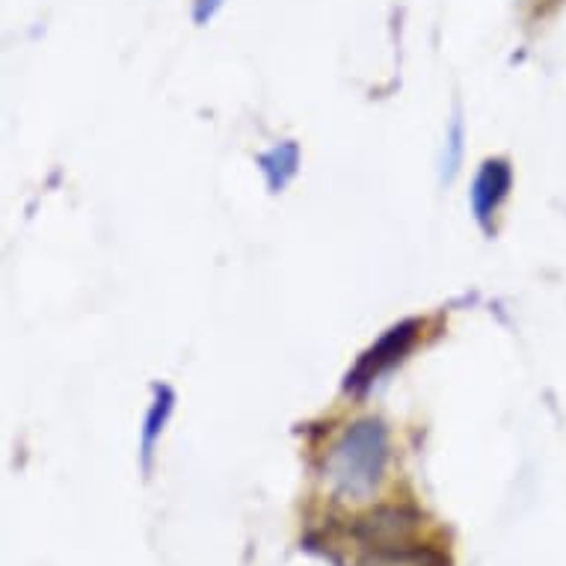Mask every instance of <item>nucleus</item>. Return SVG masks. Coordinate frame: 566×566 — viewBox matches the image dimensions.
<instances>
[{
    "label": "nucleus",
    "mask_w": 566,
    "mask_h": 566,
    "mask_svg": "<svg viewBox=\"0 0 566 566\" xmlns=\"http://www.w3.org/2000/svg\"><path fill=\"white\" fill-rule=\"evenodd\" d=\"M460 155H463V122L454 119L451 125V137H448V158H446V181H451L460 167Z\"/></svg>",
    "instance_id": "nucleus-7"
},
{
    "label": "nucleus",
    "mask_w": 566,
    "mask_h": 566,
    "mask_svg": "<svg viewBox=\"0 0 566 566\" xmlns=\"http://www.w3.org/2000/svg\"><path fill=\"white\" fill-rule=\"evenodd\" d=\"M511 185L513 172L507 160H483L472 185V211L474 220H478L486 232H490V223L492 217H495V211H499V205H502L504 199H507V193H511Z\"/></svg>",
    "instance_id": "nucleus-3"
},
{
    "label": "nucleus",
    "mask_w": 566,
    "mask_h": 566,
    "mask_svg": "<svg viewBox=\"0 0 566 566\" xmlns=\"http://www.w3.org/2000/svg\"><path fill=\"white\" fill-rule=\"evenodd\" d=\"M418 329H421L418 321H403V324L391 326L380 342L374 344V347H368V350L359 356L356 368L347 374V382H344L347 391H365L368 386H374L377 377H382L389 368H395V365L407 356L409 347L416 344Z\"/></svg>",
    "instance_id": "nucleus-2"
},
{
    "label": "nucleus",
    "mask_w": 566,
    "mask_h": 566,
    "mask_svg": "<svg viewBox=\"0 0 566 566\" xmlns=\"http://www.w3.org/2000/svg\"><path fill=\"white\" fill-rule=\"evenodd\" d=\"M416 528V516L403 511H380L359 522V537L365 546L377 548V552H400L403 543L412 537Z\"/></svg>",
    "instance_id": "nucleus-4"
},
{
    "label": "nucleus",
    "mask_w": 566,
    "mask_h": 566,
    "mask_svg": "<svg viewBox=\"0 0 566 566\" xmlns=\"http://www.w3.org/2000/svg\"><path fill=\"white\" fill-rule=\"evenodd\" d=\"M259 167L261 172H264V178H268L270 190H273V193H282L291 178L297 176V167H300L297 143H294V139H289V143H279L276 149H270L268 155H261Z\"/></svg>",
    "instance_id": "nucleus-6"
},
{
    "label": "nucleus",
    "mask_w": 566,
    "mask_h": 566,
    "mask_svg": "<svg viewBox=\"0 0 566 566\" xmlns=\"http://www.w3.org/2000/svg\"><path fill=\"white\" fill-rule=\"evenodd\" d=\"M389 463V430L377 418H365L344 430L326 451L324 481L342 499L363 502L377 486Z\"/></svg>",
    "instance_id": "nucleus-1"
},
{
    "label": "nucleus",
    "mask_w": 566,
    "mask_h": 566,
    "mask_svg": "<svg viewBox=\"0 0 566 566\" xmlns=\"http://www.w3.org/2000/svg\"><path fill=\"white\" fill-rule=\"evenodd\" d=\"M176 409V391L158 382L155 386V398H151V407L146 412V421H143V469L149 472L151 457H155V446H158L160 433L167 428L169 416Z\"/></svg>",
    "instance_id": "nucleus-5"
}]
</instances>
